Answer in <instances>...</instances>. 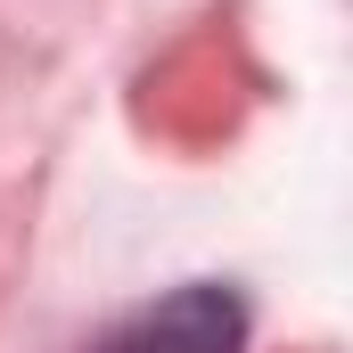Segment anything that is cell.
<instances>
[{"label": "cell", "instance_id": "1", "mask_svg": "<svg viewBox=\"0 0 353 353\" xmlns=\"http://www.w3.org/2000/svg\"><path fill=\"white\" fill-rule=\"evenodd\" d=\"M239 296H222V288H181L165 296L157 312H140V321H123L115 337H99L90 353H239Z\"/></svg>", "mask_w": 353, "mask_h": 353}]
</instances>
